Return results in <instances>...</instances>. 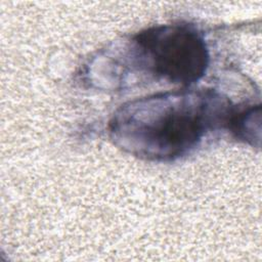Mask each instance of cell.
Listing matches in <instances>:
<instances>
[{
	"label": "cell",
	"instance_id": "cell-2",
	"mask_svg": "<svg viewBox=\"0 0 262 262\" xmlns=\"http://www.w3.org/2000/svg\"><path fill=\"white\" fill-rule=\"evenodd\" d=\"M155 75L189 86L199 81L209 63L201 35L187 26H161L140 32L134 39Z\"/></svg>",
	"mask_w": 262,
	"mask_h": 262
},
{
	"label": "cell",
	"instance_id": "cell-1",
	"mask_svg": "<svg viewBox=\"0 0 262 262\" xmlns=\"http://www.w3.org/2000/svg\"><path fill=\"white\" fill-rule=\"evenodd\" d=\"M232 111L211 91L173 92L138 99L120 108L111 133L128 151L146 159L171 160L194 147Z\"/></svg>",
	"mask_w": 262,
	"mask_h": 262
}]
</instances>
